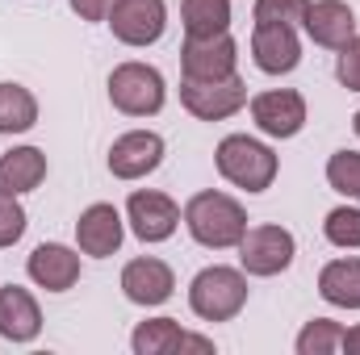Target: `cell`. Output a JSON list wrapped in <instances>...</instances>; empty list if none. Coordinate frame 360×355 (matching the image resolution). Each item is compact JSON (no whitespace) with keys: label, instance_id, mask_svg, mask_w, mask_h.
<instances>
[{"label":"cell","instance_id":"cell-12","mask_svg":"<svg viewBox=\"0 0 360 355\" xmlns=\"http://www.w3.org/2000/svg\"><path fill=\"white\" fill-rule=\"evenodd\" d=\"M252 63L264 72V76H289L297 63H302V38H297V25H256L252 29Z\"/></svg>","mask_w":360,"mask_h":355},{"label":"cell","instance_id":"cell-27","mask_svg":"<svg viewBox=\"0 0 360 355\" xmlns=\"http://www.w3.org/2000/svg\"><path fill=\"white\" fill-rule=\"evenodd\" d=\"M25 226H30V217H25L21 201H17V196H8V192H0V247L21 243Z\"/></svg>","mask_w":360,"mask_h":355},{"label":"cell","instance_id":"cell-25","mask_svg":"<svg viewBox=\"0 0 360 355\" xmlns=\"http://www.w3.org/2000/svg\"><path fill=\"white\" fill-rule=\"evenodd\" d=\"M327 184L348 196V201H360V151H335L327 159Z\"/></svg>","mask_w":360,"mask_h":355},{"label":"cell","instance_id":"cell-17","mask_svg":"<svg viewBox=\"0 0 360 355\" xmlns=\"http://www.w3.org/2000/svg\"><path fill=\"white\" fill-rule=\"evenodd\" d=\"M42 335V309L30 288L4 284L0 288V339L8 343H34Z\"/></svg>","mask_w":360,"mask_h":355},{"label":"cell","instance_id":"cell-5","mask_svg":"<svg viewBox=\"0 0 360 355\" xmlns=\"http://www.w3.org/2000/svg\"><path fill=\"white\" fill-rule=\"evenodd\" d=\"M180 105L197 121H226L248 105V84L239 80V72L222 80H180Z\"/></svg>","mask_w":360,"mask_h":355},{"label":"cell","instance_id":"cell-19","mask_svg":"<svg viewBox=\"0 0 360 355\" xmlns=\"http://www.w3.org/2000/svg\"><path fill=\"white\" fill-rule=\"evenodd\" d=\"M319 293L335 309H360V255L331 260L319 272Z\"/></svg>","mask_w":360,"mask_h":355},{"label":"cell","instance_id":"cell-26","mask_svg":"<svg viewBox=\"0 0 360 355\" xmlns=\"http://www.w3.org/2000/svg\"><path fill=\"white\" fill-rule=\"evenodd\" d=\"M306 8H310V0H256V25H302V17H306Z\"/></svg>","mask_w":360,"mask_h":355},{"label":"cell","instance_id":"cell-16","mask_svg":"<svg viewBox=\"0 0 360 355\" xmlns=\"http://www.w3.org/2000/svg\"><path fill=\"white\" fill-rule=\"evenodd\" d=\"M25 272H30V280H34L38 288H46V293H68V288H76V280H80V251H72V247H63V243H42V247L30 251Z\"/></svg>","mask_w":360,"mask_h":355},{"label":"cell","instance_id":"cell-9","mask_svg":"<svg viewBox=\"0 0 360 355\" xmlns=\"http://www.w3.org/2000/svg\"><path fill=\"white\" fill-rule=\"evenodd\" d=\"M239 67V42L226 34H214V38H184L180 46V76L184 80H222V76H235Z\"/></svg>","mask_w":360,"mask_h":355},{"label":"cell","instance_id":"cell-6","mask_svg":"<svg viewBox=\"0 0 360 355\" xmlns=\"http://www.w3.org/2000/svg\"><path fill=\"white\" fill-rule=\"evenodd\" d=\"M105 25L122 46H155L168 29V4L164 0H113Z\"/></svg>","mask_w":360,"mask_h":355},{"label":"cell","instance_id":"cell-4","mask_svg":"<svg viewBox=\"0 0 360 355\" xmlns=\"http://www.w3.org/2000/svg\"><path fill=\"white\" fill-rule=\"evenodd\" d=\"M168 100V88H164V76L151 67V63H117L109 72V105L126 117H155Z\"/></svg>","mask_w":360,"mask_h":355},{"label":"cell","instance_id":"cell-2","mask_svg":"<svg viewBox=\"0 0 360 355\" xmlns=\"http://www.w3.org/2000/svg\"><path fill=\"white\" fill-rule=\"evenodd\" d=\"M214 163H218V176L243 192H269L276 172H281L276 151L252 134H226L214 151Z\"/></svg>","mask_w":360,"mask_h":355},{"label":"cell","instance_id":"cell-30","mask_svg":"<svg viewBox=\"0 0 360 355\" xmlns=\"http://www.w3.org/2000/svg\"><path fill=\"white\" fill-rule=\"evenodd\" d=\"M180 351H214V343H210V339H201V335H188V330H184V339H180Z\"/></svg>","mask_w":360,"mask_h":355},{"label":"cell","instance_id":"cell-23","mask_svg":"<svg viewBox=\"0 0 360 355\" xmlns=\"http://www.w3.org/2000/svg\"><path fill=\"white\" fill-rule=\"evenodd\" d=\"M293 347H297V355H335L344 351V326L331 322V318H314V322L302 326Z\"/></svg>","mask_w":360,"mask_h":355},{"label":"cell","instance_id":"cell-1","mask_svg":"<svg viewBox=\"0 0 360 355\" xmlns=\"http://www.w3.org/2000/svg\"><path fill=\"white\" fill-rule=\"evenodd\" d=\"M180 222L193 234V243H201L210 251H231L248 234V209L235 196L218 192V188H205V192L188 196V205L180 209Z\"/></svg>","mask_w":360,"mask_h":355},{"label":"cell","instance_id":"cell-24","mask_svg":"<svg viewBox=\"0 0 360 355\" xmlns=\"http://www.w3.org/2000/svg\"><path fill=\"white\" fill-rule=\"evenodd\" d=\"M323 234L331 247H344V251H356L360 247V209L356 205H340L323 217Z\"/></svg>","mask_w":360,"mask_h":355},{"label":"cell","instance_id":"cell-14","mask_svg":"<svg viewBox=\"0 0 360 355\" xmlns=\"http://www.w3.org/2000/svg\"><path fill=\"white\" fill-rule=\"evenodd\" d=\"M122 293H126V301L151 309V305H164L176 293V276H172V267L164 260L143 255V260H130L122 267Z\"/></svg>","mask_w":360,"mask_h":355},{"label":"cell","instance_id":"cell-11","mask_svg":"<svg viewBox=\"0 0 360 355\" xmlns=\"http://www.w3.org/2000/svg\"><path fill=\"white\" fill-rule=\"evenodd\" d=\"M164 163V138L155 130H126L109 147V172L117 180H143Z\"/></svg>","mask_w":360,"mask_h":355},{"label":"cell","instance_id":"cell-13","mask_svg":"<svg viewBox=\"0 0 360 355\" xmlns=\"http://www.w3.org/2000/svg\"><path fill=\"white\" fill-rule=\"evenodd\" d=\"M122 239H126V217L109 201H96L76 217V247L92 260H109L122 247Z\"/></svg>","mask_w":360,"mask_h":355},{"label":"cell","instance_id":"cell-18","mask_svg":"<svg viewBox=\"0 0 360 355\" xmlns=\"http://www.w3.org/2000/svg\"><path fill=\"white\" fill-rule=\"evenodd\" d=\"M42 180H46V155L38 147H13L8 155H0V192L25 196Z\"/></svg>","mask_w":360,"mask_h":355},{"label":"cell","instance_id":"cell-7","mask_svg":"<svg viewBox=\"0 0 360 355\" xmlns=\"http://www.w3.org/2000/svg\"><path fill=\"white\" fill-rule=\"evenodd\" d=\"M297 243L285 226H248V234L239 239V267L248 276H281L293 264Z\"/></svg>","mask_w":360,"mask_h":355},{"label":"cell","instance_id":"cell-28","mask_svg":"<svg viewBox=\"0 0 360 355\" xmlns=\"http://www.w3.org/2000/svg\"><path fill=\"white\" fill-rule=\"evenodd\" d=\"M335 80L348 92H360V34L352 42L340 46V59H335Z\"/></svg>","mask_w":360,"mask_h":355},{"label":"cell","instance_id":"cell-3","mask_svg":"<svg viewBox=\"0 0 360 355\" xmlns=\"http://www.w3.org/2000/svg\"><path fill=\"white\" fill-rule=\"evenodd\" d=\"M248 305V272L226 264L201 267L188 284V309L201 322H231Z\"/></svg>","mask_w":360,"mask_h":355},{"label":"cell","instance_id":"cell-32","mask_svg":"<svg viewBox=\"0 0 360 355\" xmlns=\"http://www.w3.org/2000/svg\"><path fill=\"white\" fill-rule=\"evenodd\" d=\"M352 130H356V138H360V109H356V117H352Z\"/></svg>","mask_w":360,"mask_h":355},{"label":"cell","instance_id":"cell-15","mask_svg":"<svg viewBox=\"0 0 360 355\" xmlns=\"http://www.w3.org/2000/svg\"><path fill=\"white\" fill-rule=\"evenodd\" d=\"M302 29L310 34L314 46L340 51L344 42L356 38V13H352L348 0H310V8L302 17Z\"/></svg>","mask_w":360,"mask_h":355},{"label":"cell","instance_id":"cell-29","mask_svg":"<svg viewBox=\"0 0 360 355\" xmlns=\"http://www.w3.org/2000/svg\"><path fill=\"white\" fill-rule=\"evenodd\" d=\"M68 4H72V13L80 21H105L109 8H113V0H68Z\"/></svg>","mask_w":360,"mask_h":355},{"label":"cell","instance_id":"cell-8","mask_svg":"<svg viewBox=\"0 0 360 355\" xmlns=\"http://www.w3.org/2000/svg\"><path fill=\"white\" fill-rule=\"evenodd\" d=\"M126 222H130V230H134L139 243H168L180 226V205L168 192L139 188L126 201Z\"/></svg>","mask_w":360,"mask_h":355},{"label":"cell","instance_id":"cell-10","mask_svg":"<svg viewBox=\"0 0 360 355\" xmlns=\"http://www.w3.org/2000/svg\"><path fill=\"white\" fill-rule=\"evenodd\" d=\"M252 121L269 138H297L306 126V96L293 88H269L252 96Z\"/></svg>","mask_w":360,"mask_h":355},{"label":"cell","instance_id":"cell-21","mask_svg":"<svg viewBox=\"0 0 360 355\" xmlns=\"http://www.w3.org/2000/svg\"><path fill=\"white\" fill-rule=\"evenodd\" d=\"M184 38H214L231 29V0H180Z\"/></svg>","mask_w":360,"mask_h":355},{"label":"cell","instance_id":"cell-20","mask_svg":"<svg viewBox=\"0 0 360 355\" xmlns=\"http://www.w3.org/2000/svg\"><path fill=\"white\" fill-rule=\"evenodd\" d=\"M38 126V96L25 84L0 80V134H25Z\"/></svg>","mask_w":360,"mask_h":355},{"label":"cell","instance_id":"cell-22","mask_svg":"<svg viewBox=\"0 0 360 355\" xmlns=\"http://www.w3.org/2000/svg\"><path fill=\"white\" fill-rule=\"evenodd\" d=\"M180 339H184V330L176 318H147L134 326L130 347H134V355H176Z\"/></svg>","mask_w":360,"mask_h":355},{"label":"cell","instance_id":"cell-31","mask_svg":"<svg viewBox=\"0 0 360 355\" xmlns=\"http://www.w3.org/2000/svg\"><path fill=\"white\" fill-rule=\"evenodd\" d=\"M344 351L360 355V322H356V326H352V330H344Z\"/></svg>","mask_w":360,"mask_h":355}]
</instances>
